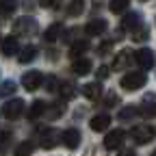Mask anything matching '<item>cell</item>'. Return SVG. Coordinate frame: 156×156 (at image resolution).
Returning <instances> with one entry per match:
<instances>
[{
  "instance_id": "1",
  "label": "cell",
  "mask_w": 156,
  "mask_h": 156,
  "mask_svg": "<svg viewBox=\"0 0 156 156\" xmlns=\"http://www.w3.org/2000/svg\"><path fill=\"white\" fill-rule=\"evenodd\" d=\"M145 83H147V76L141 74V72L124 74V76H122V80H119V85H122L124 91H136V89H141Z\"/></svg>"
},
{
  "instance_id": "2",
  "label": "cell",
  "mask_w": 156,
  "mask_h": 156,
  "mask_svg": "<svg viewBox=\"0 0 156 156\" xmlns=\"http://www.w3.org/2000/svg\"><path fill=\"white\" fill-rule=\"evenodd\" d=\"M41 85H44V74L37 72V69L26 72V74L22 76V87H24L26 91H35L37 87H41Z\"/></svg>"
},
{
  "instance_id": "3",
  "label": "cell",
  "mask_w": 156,
  "mask_h": 156,
  "mask_svg": "<svg viewBox=\"0 0 156 156\" xmlns=\"http://www.w3.org/2000/svg\"><path fill=\"white\" fill-rule=\"evenodd\" d=\"M13 33L15 35H33V33H37V22L33 17H20L17 22H13Z\"/></svg>"
},
{
  "instance_id": "4",
  "label": "cell",
  "mask_w": 156,
  "mask_h": 156,
  "mask_svg": "<svg viewBox=\"0 0 156 156\" xmlns=\"http://www.w3.org/2000/svg\"><path fill=\"white\" fill-rule=\"evenodd\" d=\"M22 113H24V100H20V98L9 100V102L2 106V115L7 117V119H17Z\"/></svg>"
},
{
  "instance_id": "5",
  "label": "cell",
  "mask_w": 156,
  "mask_h": 156,
  "mask_svg": "<svg viewBox=\"0 0 156 156\" xmlns=\"http://www.w3.org/2000/svg\"><path fill=\"white\" fill-rule=\"evenodd\" d=\"M130 136H132L139 145H145V143H150V141L154 139V130H152L150 126H134V128L130 130Z\"/></svg>"
},
{
  "instance_id": "6",
  "label": "cell",
  "mask_w": 156,
  "mask_h": 156,
  "mask_svg": "<svg viewBox=\"0 0 156 156\" xmlns=\"http://www.w3.org/2000/svg\"><path fill=\"white\" fill-rule=\"evenodd\" d=\"M124 139H126V132L124 130H111L104 136V147L106 150H117V147L124 145Z\"/></svg>"
},
{
  "instance_id": "7",
  "label": "cell",
  "mask_w": 156,
  "mask_h": 156,
  "mask_svg": "<svg viewBox=\"0 0 156 156\" xmlns=\"http://www.w3.org/2000/svg\"><path fill=\"white\" fill-rule=\"evenodd\" d=\"M61 143L67 147V150H76L80 145V132L76 128H67L65 132H61Z\"/></svg>"
},
{
  "instance_id": "8",
  "label": "cell",
  "mask_w": 156,
  "mask_h": 156,
  "mask_svg": "<svg viewBox=\"0 0 156 156\" xmlns=\"http://www.w3.org/2000/svg\"><path fill=\"white\" fill-rule=\"evenodd\" d=\"M89 126H91V130H93V132H102V130H106V128L111 126V115H108V113H100V115H95L93 119L89 122Z\"/></svg>"
},
{
  "instance_id": "9",
  "label": "cell",
  "mask_w": 156,
  "mask_h": 156,
  "mask_svg": "<svg viewBox=\"0 0 156 156\" xmlns=\"http://www.w3.org/2000/svg\"><path fill=\"white\" fill-rule=\"evenodd\" d=\"M134 61L141 65V69H150L154 65V52L147 50V48H143V50H139L134 54Z\"/></svg>"
},
{
  "instance_id": "10",
  "label": "cell",
  "mask_w": 156,
  "mask_h": 156,
  "mask_svg": "<svg viewBox=\"0 0 156 156\" xmlns=\"http://www.w3.org/2000/svg\"><path fill=\"white\" fill-rule=\"evenodd\" d=\"M106 30V20H91V22L85 26V33L91 35V37H98Z\"/></svg>"
},
{
  "instance_id": "11",
  "label": "cell",
  "mask_w": 156,
  "mask_h": 156,
  "mask_svg": "<svg viewBox=\"0 0 156 156\" xmlns=\"http://www.w3.org/2000/svg\"><path fill=\"white\" fill-rule=\"evenodd\" d=\"M72 69H74L76 76H85V74L91 72V61H89V58H80V56H78L76 61L72 63Z\"/></svg>"
},
{
  "instance_id": "12",
  "label": "cell",
  "mask_w": 156,
  "mask_h": 156,
  "mask_svg": "<svg viewBox=\"0 0 156 156\" xmlns=\"http://www.w3.org/2000/svg\"><path fill=\"white\" fill-rule=\"evenodd\" d=\"M58 136H61V134L50 128L48 132L41 134V147H44V150H52V147L56 145V141H58Z\"/></svg>"
},
{
  "instance_id": "13",
  "label": "cell",
  "mask_w": 156,
  "mask_h": 156,
  "mask_svg": "<svg viewBox=\"0 0 156 156\" xmlns=\"http://www.w3.org/2000/svg\"><path fill=\"white\" fill-rule=\"evenodd\" d=\"M100 93H102L100 83H89V85L83 87V95L87 98V100H98V98H100Z\"/></svg>"
},
{
  "instance_id": "14",
  "label": "cell",
  "mask_w": 156,
  "mask_h": 156,
  "mask_svg": "<svg viewBox=\"0 0 156 156\" xmlns=\"http://www.w3.org/2000/svg\"><path fill=\"white\" fill-rule=\"evenodd\" d=\"M15 52H17V39H15L13 35L5 37V39H2V54H5V56H13Z\"/></svg>"
},
{
  "instance_id": "15",
  "label": "cell",
  "mask_w": 156,
  "mask_h": 156,
  "mask_svg": "<svg viewBox=\"0 0 156 156\" xmlns=\"http://www.w3.org/2000/svg\"><path fill=\"white\" fill-rule=\"evenodd\" d=\"M61 33H63V24L54 22V24L48 26V30L44 33V39H46L48 44H52V41H56V39H58V35H61Z\"/></svg>"
},
{
  "instance_id": "16",
  "label": "cell",
  "mask_w": 156,
  "mask_h": 156,
  "mask_svg": "<svg viewBox=\"0 0 156 156\" xmlns=\"http://www.w3.org/2000/svg\"><path fill=\"white\" fill-rule=\"evenodd\" d=\"M89 50V41L87 39H78V41H74L72 44V48H69V56H80V54H85Z\"/></svg>"
},
{
  "instance_id": "17",
  "label": "cell",
  "mask_w": 156,
  "mask_h": 156,
  "mask_svg": "<svg viewBox=\"0 0 156 156\" xmlns=\"http://www.w3.org/2000/svg\"><path fill=\"white\" fill-rule=\"evenodd\" d=\"M44 113H46V104L41 100H35L28 108V119H37V117H41Z\"/></svg>"
},
{
  "instance_id": "18",
  "label": "cell",
  "mask_w": 156,
  "mask_h": 156,
  "mask_svg": "<svg viewBox=\"0 0 156 156\" xmlns=\"http://www.w3.org/2000/svg\"><path fill=\"white\" fill-rule=\"evenodd\" d=\"M35 56H37V48L35 46H26L22 52H20V63H30Z\"/></svg>"
},
{
  "instance_id": "19",
  "label": "cell",
  "mask_w": 156,
  "mask_h": 156,
  "mask_svg": "<svg viewBox=\"0 0 156 156\" xmlns=\"http://www.w3.org/2000/svg\"><path fill=\"white\" fill-rule=\"evenodd\" d=\"M83 9H85V0H72L69 7H67V15L76 17V15L83 13Z\"/></svg>"
},
{
  "instance_id": "20",
  "label": "cell",
  "mask_w": 156,
  "mask_h": 156,
  "mask_svg": "<svg viewBox=\"0 0 156 156\" xmlns=\"http://www.w3.org/2000/svg\"><path fill=\"white\" fill-rule=\"evenodd\" d=\"M17 9V0H0V13L2 15H11Z\"/></svg>"
},
{
  "instance_id": "21",
  "label": "cell",
  "mask_w": 156,
  "mask_h": 156,
  "mask_svg": "<svg viewBox=\"0 0 156 156\" xmlns=\"http://www.w3.org/2000/svg\"><path fill=\"white\" fill-rule=\"evenodd\" d=\"M33 150H35V145L30 141H22V143L15 147V156H30Z\"/></svg>"
},
{
  "instance_id": "22",
  "label": "cell",
  "mask_w": 156,
  "mask_h": 156,
  "mask_svg": "<svg viewBox=\"0 0 156 156\" xmlns=\"http://www.w3.org/2000/svg\"><path fill=\"white\" fill-rule=\"evenodd\" d=\"M128 5H130V0H111L108 9H111L113 13H124V11L128 9Z\"/></svg>"
},
{
  "instance_id": "23",
  "label": "cell",
  "mask_w": 156,
  "mask_h": 156,
  "mask_svg": "<svg viewBox=\"0 0 156 156\" xmlns=\"http://www.w3.org/2000/svg\"><path fill=\"white\" fill-rule=\"evenodd\" d=\"M139 15H136V13H128L126 17H124V22H122V26L124 28H136V26H139Z\"/></svg>"
},
{
  "instance_id": "24",
  "label": "cell",
  "mask_w": 156,
  "mask_h": 156,
  "mask_svg": "<svg viewBox=\"0 0 156 156\" xmlns=\"http://www.w3.org/2000/svg\"><path fill=\"white\" fill-rule=\"evenodd\" d=\"M130 52L128 50H124V52H119V54H117V58H115V63H113V67L115 69H122L124 65H128V61H130Z\"/></svg>"
},
{
  "instance_id": "25",
  "label": "cell",
  "mask_w": 156,
  "mask_h": 156,
  "mask_svg": "<svg viewBox=\"0 0 156 156\" xmlns=\"http://www.w3.org/2000/svg\"><path fill=\"white\" fill-rule=\"evenodd\" d=\"M15 91V83L13 80H5L2 85H0V98H7Z\"/></svg>"
},
{
  "instance_id": "26",
  "label": "cell",
  "mask_w": 156,
  "mask_h": 156,
  "mask_svg": "<svg viewBox=\"0 0 156 156\" xmlns=\"http://www.w3.org/2000/svg\"><path fill=\"white\" fill-rule=\"evenodd\" d=\"M50 108H52V111L48 113V115H50V119H56V117H61V115H63V102H56V104H52Z\"/></svg>"
},
{
  "instance_id": "27",
  "label": "cell",
  "mask_w": 156,
  "mask_h": 156,
  "mask_svg": "<svg viewBox=\"0 0 156 156\" xmlns=\"http://www.w3.org/2000/svg\"><path fill=\"white\" fill-rule=\"evenodd\" d=\"M61 93H63L65 100H67V98H72V95H74V85H69V83L61 85Z\"/></svg>"
},
{
  "instance_id": "28",
  "label": "cell",
  "mask_w": 156,
  "mask_h": 156,
  "mask_svg": "<svg viewBox=\"0 0 156 156\" xmlns=\"http://www.w3.org/2000/svg\"><path fill=\"white\" fill-rule=\"evenodd\" d=\"M56 87H58V80H56L54 76L46 80V89H48V91H56Z\"/></svg>"
},
{
  "instance_id": "29",
  "label": "cell",
  "mask_w": 156,
  "mask_h": 156,
  "mask_svg": "<svg viewBox=\"0 0 156 156\" xmlns=\"http://www.w3.org/2000/svg\"><path fill=\"white\" fill-rule=\"evenodd\" d=\"M132 115H134V106H126V111L119 113V119L124 122V119H128V117H132Z\"/></svg>"
},
{
  "instance_id": "30",
  "label": "cell",
  "mask_w": 156,
  "mask_h": 156,
  "mask_svg": "<svg viewBox=\"0 0 156 156\" xmlns=\"http://www.w3.org/2000/svg\"><path fill=\"white\" fill-rule=\"evenodd\" d=\"M132 37H134V41H143V39L147 37V30H145V28H143V30H139V28H136Z\"/></svg>"
},
{
  "instance_id": "31",
  "label": "cell",
  "mask_w": 156,
  "mask_h": 156,
  "mask_svg": "<svg viewBox=\"0 0 156 156\" xmlns=\"http://www.w3.org/2000/svg\"><path fill=\"white\" fill-rule=\"evenodd\" d=\"M56 2L58 0H39V5L46 7V9H56Z\"/></svg>"
},
{
  "instance_id": "32",
  "label": "cell",
  "mask_w": 156,
  "mask_h": 156,
  "mask_svg": "<svg viewBox=\"0 0 156 156\" xmlns=\"http://www.w3.org/2000/svg\"><path fill=\"white\" fill-rule=\"evenodd\" d=\"M9 141V132H0V147H5Z\"/></svg>"
},
{
  "instance_id": "33",
  "label": "cell",
  "mask_w": 156,
  "mask_h": 156,
  "mask_svg": "<svg viewBox=\"0 0 156 156\" xmlns=\"http://www.w3.org/2000/svg\"><path fill=\"white\" fill-rule=\"evenodd\" d=\"M98 78H108V67H100V69H98Z\"/></svg>"
},
{
  "instance_id": "34",
  "label": "cell",
  "mask_w": 156,
  "mask_h": 156,
  "mask_svg": "<svg viewBox=\"0 0 156 156\" xmlns=\"http://www.w3.org/2000/svg\"><path fill=\"white\" fill-rule=\"evenodd\" d=\"M111 46H113L111 41H106V44H102V46H100V54H104V52H108V50H111Z\"/></svg>"
},
{
  "instance_id": "35",
  "label": "cell",
  "mask_w": 156,
  "mask_h": 156,
  "mask_svg": "<svg viewBox=\"0 0 156 156\" xmlns=\"http://www.w3.org/2000/svg\"><path fill=\"white\" fill-rule=\"evenodd\" d=\"M119 156H136V152L134 150H124V152H119Z\"/></svg>"
},
{
  "instance_id": "36",
  "label": "cell",
  "mask_w": 156,
  "mask_h": 156,
  "mask_svg": "<svg viewBox=\"0 0 156 156\" xmlns=\"http://www.w3.org/2000/svg\"><path fill=\"white\" fill-rule=\"evenodd\" d=\"M152 156H156V152H154V154H152Z\"/></svg>"
}]
</instances>
